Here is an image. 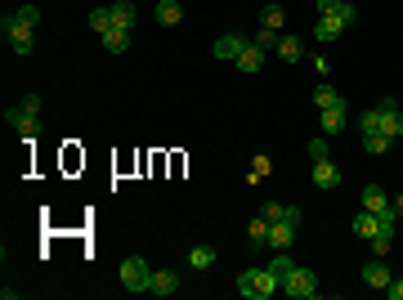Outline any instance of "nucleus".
Listing matches in <instances>:
<instances>
[{
    "label": "nucleus",
    "mask_w": 403,
    "mask_h": 300,
    "mask_svg": "<svg viewBox=\"0 0 403 300\" xmlns=\"http://www.w3.org/2000/svg\"><path fill=\"white\" fill-rule=\"evenodd\" d=\"M283 292L292 296V300H314V296H319V274H314V269L292 265V274L283 278Z\"/></svg>",
    "instance_id": "4"
},
{
    "label": "nucleus",
    "mask_w": 403,
    "mask_h": 300,
    "mask_svg": "<svg viewBox=\"0 0 403 300\" xmlns=\"http://www.w3.org/2000/svg\"><path fill=\"white\" fill-rule=\"evenodd\" d=\"M390 144H395V139H386V135H363V148H368L372 157H381V153H386Z\"/></svg>",
    "instance_id": "28"
},
{
    "label": "nucleus",
    "mask_w": 403,
    "mask_h": 300,
    "mask_svg": "<svg viewBox=\"0 0 403 300\" xmlns=\"http://www.w3.org/2000/svg\"><path fill=\"white\" fill-rule=\"evenodd\" d=\"M332 14H336V18H341V23H345V27H354V23H359V9H354V5H350V0H336V9H332Z\"/></svg>",
    "instance_id": "27"
},
{
    "label": "nucleus",
    "mask_w": 403,
    "mask_h": 300,
    "mask_svg": "<svg viewBox=\"0 0 403 300\" xmlns=\"http://www.w3.org/2000/svg\"><path fill=\"white\" fill-rule=\"evenodd\" d=\"M359 130H363V135H381V108H368V112H363Z\"/></svg>",
    "instance_id": "25"
},
{
    "label": "nucleus",
    "mask_w": 403,
    "mask_h": 300,
    "mask_svg": "<svg viewBox=\"0 0 403 300\" xmlns=\"http://www.w3.org/2000/svg\"><path fill=\"white\" fill-rule=\"evenodd\" d=\"M314 103H319V108H332V103H341V95H336L328 81H319V86H314Z\"/></svg>",
    "instance_id": "24"
},
{
    "label": "nucleus",
    "mask_w": 403,
    "mask_h": 300,
    "mask_svg": "<svg viewBox=\"0 0 403 300\" xmlns=\"http://www.w3.org/2000/svg\"><path fill=\"white\" fill-rule=\"evenodd\" d=\"M350 229H354V238H363V242H368V238H377V233H381L377 211H363V215H354V224H350Z\"/></svg>",
    "instance_id": "12"
},
{
    "label": "nucleus",
    "mask_w": 403,
    "mask_h": 300,
    "mask_svg": "<svg viewBox=\"0 0 403 300\" xmlns=\"http://www.w3.org/2000/svg\"><path fill=\"white\" fill-rule=\"evenodd\" d=\"M121 287H126V292H152V269H148L143 256L121 260Z\"/></svg>",
    "instance_id": "3"
},
{
    "label": "nucleus",
    "mask_w": 403,
    "mask_h": 300,
    "mask_svg": "<svg viewBox=\"0 0 403 300\" xmlns=\"http://www.w3.org/2000/svg\"><path fill=\"white\" fill-rule=\"evenodd\" d=\"M386 296H390V300H403V278H390V287H386Z\"/></svg>",
    "instance_id": "36"
},
{
    "label": "nucleus",
    "mask_w": 403,
    "mask_h": 300,
    "mask_svg": "<svg viewBox=\"0 0 403 300\" xmlns=\"http://www.w3.org/2000/svg\"><path fill=\"white\" fill-rule=\"evenodd\" d=\"M112 27H121V32H134V23H139V9H134V0H112Z\"/></svg>",
    "instance_id": "8"
},
{
    "label": "nucleus",
    "mask_w": 403,
    "mask_h": 300,
    "mask_svg": "<svg viewBox=\"0 0 403 300\" xmlns=\"http://www.w3.org/2000/svg\"><path fill=\"white\" fill-rule=\"evenodd\" d=\"M390 206V193L381 189V184H368V189H363V211H386Z\"/></svg>",
    "instance_id": "18"
},
{
    "label": "nucleus",
    "mask_w": 403,
    "mask_h": 300,
    "mask_svg": "<svg viewBox=\"0 0 403 300\" xmlns=\"http://www.w3.org/2000/svg\"><path fill=\"white\" fill-rule=\"evenodd\" d=\"M377 108H381V135H386V139H403V108L395 99H381Z\"/></svg>",
    "instance_id": "6"
},
{
    "label": "nucleus",
    "mask_w": 403,
    "mask_h": 300,
    "mask_svg": "<svg viewBox=\"0 0 403 300\" xmlns=\"http://www.w3.org/2000/svg\"><path fill=\"white\" fill-rule=\"evenodd\" d=\"M175 292H179V278L170 269H157L152 274V296H175Z\"/></svg>",
    "instance_id": "15"
},
{
    "label": "nucleus",
    "mask_w": 403,
    "mask_h": 300,
    "mask_svg": "<svg viewBox=\"0 0 403 300\" xmlns=\"http://www.w3.org/2000/svg\"><path fill=\"white\" fill-rule=\"evenodd\" d=\"M296 229H301L296 220H278V224H269V247H274V251H287V247L296 242Z\"/></svg>",
    "instance_id": "7"
},
{
    "label": "nucleus",
    "mask_w": 403,
    "mask_h": 300,
    "mask_svg": "<svg viewBox=\"0 0 403 300\" xmlns=\"http://www.w3.org/2000/svg\"><path fill=\"white\" fill-rule=\"evenodd\" d=\"M90 27H94V32H108V27H112V9L108 5H99V9H90Z\"/></svg>",
    "instance_id": "23"
},
{
    "label": "nucleus",
    "mask_w": 403,
    "mask_h": 300,
    "mask_svg": "<svg viewBox=\"0 0 403 300\" xmlns=\"http://www.w3.org/2000/svg\"><path fill=\"white\" fill-rule=\"evenodd\" d=\"M345 121H350V117H345V99L332 103V108H323V135H341Z\"/></svg>",
    "instance_id": "11"
},
{
    "label": "nucleus",
    "mask_w": 403,
    "mask_h": 300,
    "mask_svg": "<svg viewBox=\"0 0 403 300\" xmlns=\"http://www.w3.org/2000/svg\"><path fill=\"white\" fill-rule=\"evenodd\" d=\"M260 215L269 224H278V220H296V224H301V211H296V206H283V202H265Z\"/></svg>",
    "instance_id": "14"
},
{
    "label": "nucleus",
    "mask_w": 403,
    "mask_h": 300,
    "mask_svg": "<svg viewBox=\"0 0 403 300\" xmlns=\"http://www.w3.org/2000/svg\"><path fill=\"white\" fill-rule=\"evenodd\" d=\"M247 238H251L256 247H269V220H265V215H256V220L247 224Z\"/></svg>",
    "instance_id": "21"
},
{
    "label": "nucleus",
    "mask_w": 403,
    "mask_h": 300,
    "mask_svg": "<svg viewBox=\"0 0 403 300\" xmlns=\"http://www.w3.org/2000/svg\"><path fill=\"white\" fill-rule=\"evenodd\" d=\"M238 68H242V72H260V68H265V50H260V45L251 41V45H247L242 54H238Z\"/></svg>",
    "instance_id": "16"
},
{
    "label": "nucleus",
    "mask_w": 403,
    "mask_h": 300,
    "mask_svg": "<svg viewBox=\"0 0 403 300\" xmlns=\"http://www.w3.org/2000/svg\"><path fill=\"white\" fill-rule=\"evenodd\" d=\"M269 269H274L278 278H287V274H292V260H287V251H278V256H274V265H269Z\"/></svg>",
    "instance_id": "34"
},
{
    "label": "nucleus",
    "mask_w": 403,
    "mask_h": 300,
    "mask_svg": "<svg viewBox=\"0 0 403 300\" xmlns=\"http://www.w3.org/2000/svg\"><path fill=\"white\" fill-rule=\"evenodd\" d=\"M390 206H395V211H399V220H403V193H399V198H390Z\"/></svg>",
    "instance_id": "38"
},
{
    "label": "nucleus",
    "mask_w": 403,
    "mask_h": 300,
    "mask_svg": "<svg viewBox=\"0 0 403 300\" xmlns=\"http://www.w3.org/2000/svg\"><path fill=\"white\" fill-rule=\"evenodd\" d=\"M152 18H157L161 27H179V18H184V5H179V0H157Z\"/></svg>",
    "instance_id": "10"
},
{
    "label": "nucleus",
    "mask_w": 403,
    "mask_h": 300,
    "mask_svg": "<svg viewBox=\"0 0 403 300\" xmlns=\"http://www.w3.org/2000/svg\"><path fill=\"white\" fill-rule=\"evenodd\" d=\"M251 45V36H242V32H229V36H220L215 45H211V54H215L220 63H238V54Z\"/></svg>",
    "instance_id": "5"
},
{
    "label": "nucleus",
    "mask_w": 403,
    "mask_h": 300,
    "mask_svg": "<svg viewBox=\"0 0 403 300\" xmlns=\"http://www.w3.org/2000/svg\"><path fill=\"white\" fill-rule=\"evenodd\" d=\"M14 14H18V18H23V23H27V27H36V23H41V9H36V5H18V9H14Z\"/></svg>",
    "instance_id": "32"
},
{
    "label": "nucleus",
    "mask_w": 403,
    "mask_h": 300,
    "mask_svg": "<svg viewBox=\"0 0 403 300\" xmlns=\"http://www.w3.org/2000/svg\"><path fill=\"white\" fill-rule=\"evenodd\" d=\"M251 171H256V175H269V171H274V162H269V157L260 153V157H256V162H251Z\"/></svg>",
    "instance_id": "35"
},
{
    "label": "nucleus",
    "mask_w": 403,
    "mask_h": 300,
    "mask_svg": "<svg viewBox=\"0 0 403 300\" xmlns=\"http://www.w3.org/2000/svg\"><path fill=\"white\" fill-rule=\"evenodd\" d=\"M363 287H368V292H386V287H390V269L381 265V260L363 265Z\"/></svg>",
    "instance_id": "9"
},
{
    "label": "nucleus",
    "mask_w": 403,
    "mask_h": 300,
    "mask_svg": "<svg viewBox=\"0 0 403 300\" xmlns=\"http://www.w3.org/2000/svg\"><path fill=\"white\" fill-rule=\"evenodd\" d=\"M256 45H260V50L269 54V50H278V41H283V32H274V27H260V36H251Z\"/></svg>",
    "instance_id": "26"
},
{
    "label": "nucleus",
    "mask_w": 403,
    "mask_h": 300,
    "mask_svg": "<svg viewBox=\"0 0 403 300\" xmlns=\"http://www.w3.org/2000/svg\"><path fill=\"white\" fill-rule=\"evenodd\" d=\"M336 9V0H319V14H332Z\"/></svg>",
    "instance_id": "37"
},
{
    "label": "nucleus",
    "mask_w": 403,
    "mask_h": 300,
    "mask_svg": "<svg viewBox=\"0 0 403 300\" xmlns=\"http://www.w3.org/2000/svg\"><path fill=\"white\" fill-rule=\"evenodd\" d=\"M238 292L247 300H269L274 292H283V278L274 269H247V274H238Z\"/></svg>",
    "instance_id": "1"
},
{
    "label": "nucleus",
    "mask_w": 403,
    "mask_h": 300,
    "mask_svg": "<svg viewBox=\"0 0 403 300\" xmlns=\"http://www.w3.org/2000/svg\"><path fill=\"white\" fill-rule=\"evenodd\" d=\"M341 32H345V23L336 14H319V23H314V36H319V41H336Z\"/></svg>",
    "instance_id": "13"
},
{
    "label": "nucleus",
    "mask_w": 403,
    "mask_h": 300,
    "mask_svg": "<svg viewBox=\"0 0 403 300\" xmlns=\"http://www.w3.org/2000/svg\"><path fill=\"white\" fill-rule=\"evenodd\" d=\"M103 50H108V54H126V50H130V32L108 27V32H103Z\"/></svg>",
    "instance_id": "17"
},
{
    "label": "nucleus",
    "mask_w": 403,
    "mask_h": 300,
    "mask_svg": "<svg viewBox=\"0 0 403 300\" xmlns=\"http://www.w3.org/2000/svg\"><path fill=\"white\" fill-rule=\"evenodd\" d=\"M368 242H372V256L386 260V256H390V242H395V233H377V238H368Z\"/></svg>",
    "instance_id": "29"
},
{
    "label": "nucleus",
    "mask_w": 403,
    "mask_h": 300,
    "mask_svg": "<svg viewBox=\"0 0 403 300\" xmlns=\"http://www.w3.org/2000/svg\"><path fill=\"white\" fill-rule=\"evenodd\" d=\"M260 18H265V27L283 32V18H287V14H283V5H265V14H260Z\"/></svg>",
    "instance_id": "30"
},
{
    "label": "nucleus",
    "mask_w": 403,
    "mask_h": 300,
    "mask_svg": "<svg viewBox=\"0 0 403 300\" xmlns=\"http://www.w3.org/2000/svg\"><path fill=\"white\" fill-rule=\"evenodd\" d=\"M0 32L9 36V50H14L18 59H27V54H32V45H36V41H32L36 27H27L18 14H5V18H0Z\"/></svg>",
    "instance_id": "2"
},
{
    "label": "nucleus",
    "mask_w": 403,
    "mask_h": 300,
    "mask_svg": "<svg viewBox=\"0 0 403 300\" xmlns=\"http://www.w3.org/2000/svg\"><path fill=\"white\" fill-rule=\"evenodd\" d=\"M314 184H319V189H336V184H341V171H336L332 162H314Z\"/></svg>",
    "instance_id": "19"
},
{
    "label": "nucleus",
    "mask_w": 403,
    "mask_h": 300,
    "mask_svg": "<svg viewBox=\"0 0 403 300\" xmlns=\"http://www.w3.org/2000/svg\"><path fill=\"white\" fill-rule=\"evenodd\" d=\"M18 112H27V117H41V95H27L18 103Z\"/></svg>",
    "instance_id": "33"
},
{
    "label": "nucleus",
    "mask_w": 403,
    "mask_h": 300,
    "mask_svg": "<svg viewBox=\"0 0 403 300\" xmlns=\"http://www.w3.org/2000/svg\"><path fill=\"white\" fill-rule=\"evenodd\" d=\"M215 265V247H193L188 251V269H211Z\"/></svg>",
    "instance_id": "22"
},
{
    "label": "nucleus",
    "mask_w": 403,
    "mask_h": 300,
    "mask_svg": "<svg viewBox=\"0 0 403 300\" xmlns=\"http://www.w3.org/2000/svg\"><path fill=\"white\" fill-rule=\"evenodd\" d=\"M310 162H328V135L310 139Z\"/></svg>",
    "instance_id": "31"
},
{
    "label": "nucleus",
    "mask_w": 403,
    "mask_h": 300,
    "mask_svg": "<svg viewBox=\"0 0 403 300\" xmlns=\"http://www.w3.org/2000/svg\"><path fill=\"white\" fill-rule=\"evenodd\" d=\"M278 59H283V63H301L305 59V45L296 41V36H283V41H278Z\"/></svg>",
    "instance_id": "20"
}]
</instances>
